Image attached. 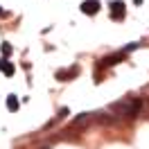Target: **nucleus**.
Returning <instances> with one entry per match:
<instances>
[{
	"label": "nucleus",
	"mask_w": 149,
	"mask_h": 149,
	"mask_svg": "<svg viewBox=\"0 0 149 149\" xmlns=\"http://www.w3.org/2000/svg\"><path fill=\"white\" fill-rule=\"evenodd\" d=\"M140 109H142V100H127V102H118L113 104V111L122 113V115H127V118H136L140 113Z\"/></svg>",
	"instance_id": "obj_1"
},
{
	"label": "nucleus",
	"mask_w": 149,
	"mask_h": 149,
	"mask_svg": "<svg viewBox=\"0 0 149 149\" xmlns=\"http://www.w3.org/2000/svg\"><path fill=\"white\" fill-rule=\"evenodd\" d=\"M124 7H127V5H124L122 0H113V2H111V18L113 20H122V18H124V14H127Z\"/></svg>",
	"instance_id": "obj_2"
},
{
	"label": "nucleus",
	"mask_w": 149,
	"mask_h": 149,
	"mask_svg": "<svg viewBox=\"0 0 149 149\" xmlns=\"http://www.w3.org/2000/svg\"><path fill=\"white\" fill-rule=\"evenodd\" d=\"M81 11L88 14V16H95V14L100 11V2H97V0H84V2H81Z\"/></svg>",
	"instance_id": "obj_3"
},
{
	"label": "nucleus",
	"mask_w": 149,
	"mask_h": 149,
	"mask_svg": "<svg viewBox=\"0 0 149 149\" xmlns=\"http://www.w3.org/2000/svg\"><path fill=\"white\" fill-rule=\"evenodd\" d=\"M124 56H127V52H124V50H122V52H118V54H109V56H104V59H102V63H100V65H104V68H106V65H115V63H120Z\"/></svg>",
	"instance_id": "obj_4"
},
{
	"label": "nucleus",
	"mask_w": 149,
	"mask_h": 149,
	"mask_svg": "<svg viewBox=\"0 0 149 149\" xmlns=\"http://www.w3.org/2000/svg\"><path fill=\"white\" fill-rule=\"evenodd\" d=\"M0 72H5L7 77H11V74H14V63L7 61V59H0Z\"/></svg>",
	"instance_id": "obj_5"
},
{
	"label": "nucleus",
	"mask_w": 149,
	"mask_h": 149,
	"mask_svg": "<svg viewBox=\"0 0 149 149\" xmlns=\"http://www.w3.org/2000/svg\"><path fill=\"white\" fill-rule=\"evenodd\" d=\"M18 106H20L18 97H16V95H9V97H7V109H9V111H18Z\"/></svg>",
	"instance_id": "obj_6"
},
{
	"label": "nucleus",
	"mask_w": 149,
	"mask_h": 149,
	"mask_svg": "<svg viewBox=\"0 0 149 149\" xmlns=\"http://www.w3.org/2000/svg\"><path fill=\"white\" fill-rule=\"evenodd\" d=\"M11 52V45L9 43H2V54H9Z\"/></svg>",
	"instance_id": "obj_7"
},
{
	"label": "nucleus",
	"mask_w": 149,
	"mask_h": 149,
	"mask_svg": "<svg viewBox=\"0 0 149 149\" xmlns=\"http://www.w3.org/2000/svg\"><path fill=\"white\" fill-rule=\"evenodd\" d=\"M136 47H140V43H131V45L124 47V52H131V50H136Z\"/></svg>",
	"instance_id": "obj_8"
},
{
	"label": "nucleus",
	"mask_w": 149,
	"mask_h": 149,
	"mask_svg": "<svg viewBox=\"0 0 149 149\" xmlns=\"http://www.w3.org/2000/svg\"><path fill=\"white\" fill-rule=\"evenodd\" d=\"M41 149H47V147H41Z\"/></svg>",
	"instance_id": "obj_9"
}]
</instances>
